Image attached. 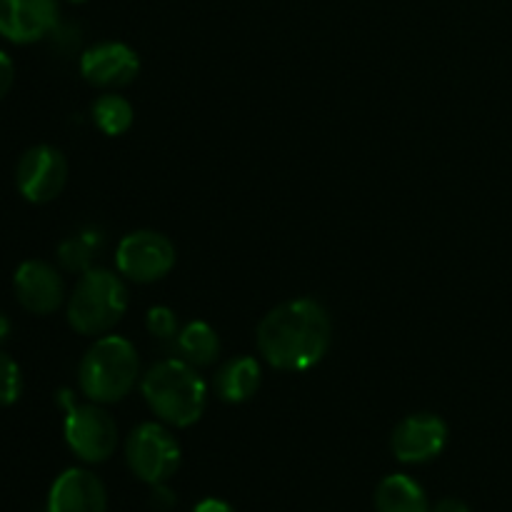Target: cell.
<instances>
[{"instance_id": "obj_25", "label": "cell", "mask_w": 512, "mask_h": 512, "mask_svg": "<svg viewBox=\"0 0 512 512\" xmlns=\"http://www.w3.org/2000/svg\"><path fill=\"white\" fill-rule=\"evenodd\" d=\"M10 335V318L5 313H0V343Z\"/></svg>"}, {"instance_id": "obj_12", "label": "cell", "mask_w": 512, "mask_h": 512, "mask_svg": "<svg viewBox=\"0 0 512 512\" xmlns=\"http://www.w3.org/2000/svg\"><path fill=\"white\" fill-rule=\"evenodd\" d=\"M80 73L95 88H123L138 78L140 58L130 45L108 40L85 50Z\"/></svg>"}, {"instance_id": "obj_1", "label": "cell", "mask_w": 512, "mask_h": 512, "mask_svg": "<svg viewBox=\"0 0 512 512\" xmlns=\"http://www.w3.org/2000/svg\"><path fill=\"white\" fill-rule=\"evenodd\" d=\"M333 320L313 298L288 300L258 325V350L268 365L285 373H305L328 355Z\"/></svg>"}, {"instance_id": "obj_19", "label": "cell", "mask_w": 512, "mask_h": 512, "mask_svg": "<svg viewBox=\"0 0 512 512\" xmlns=\"http://www.w3.org/2000/svg\"><path fill=\"white\" fill-rule=\"evenodd\" d=\"M23 395V373L20 365L0 350V408L15 405Z\"/></svg>"}, {"instance_id": "obj_10", "label": "cell", "mask_w": 512, "mask_h": 512, "mask_svg": "<svg viewBox=\"0 0 512 512\" xmlns=\"http://www.w3.org/2000/svg\"><path fill=\"white\" fill-rule=\"evenodd\" d=\"M58 20V0H0V38L8 43H38L58 28Z\"/></svg>"}, {"instance_id": "obj_7", "label": "cell", "mask_w": 512, "mask_h": 512, "mask_svg": "<svg viewBox=\"0 0 512 512\" xmlns=\"http://www.w3.org/2000/svg\"><path fill=\"white\" fill-rule=\"evenodd\" d=\"M115 265L123 278L133 283H158L173 270L175 245L155 230H135L118 243Z\"/></svg>"}, {"instance_id": "obj_18", "label": "cell", "mask_w": 512, "mask_h": 512, "mask_svg": "<svg viewBox=\"0 0 512 512\" xmlns=\"http://www.w3.org/2000/svg\"><path fill=\"white\" fill-rule=\"evenodd\" d=\"M95 248H98V238L95 233H83L75 235V238H68L58 248V260L65 270L70 273H80L90 270V260H93Z\"/></svg>"}, {"instance_id": "obj_15", "label": "cell", "mask_w": 512, "mask_h": 512, "mask_svg": "<svg viewBox=\"0 0 512 512\" xmlns=\"http://www.w3.org/2000/svg\"><path fill=\"white\" fill-rule=\"evenodd\" d=\"M375 510L378 512H430V500L418 480L410 475H388L375 490Z\"/></svg>"}, {"instance_id": "obj_11", "label": "cell", "mask_w": 512, "mask_h": 512, "mask_svg": "<svg viewBox=\"0 0 512 512\" xmlns=\"http://www.w3.org/2000/svg\"><path fill=\"white\" fill-rule=\"evenodd\" d=\"M13 290L20 308L33 315H50L63 305V275L45 260H25L13 275Z\"/></svg>"}, {"instance_id": "obj_8", "label": "cell", "mask_w": 512, "mask_h": 512, "mask_svg": "<svg viewBox=\"0 0 512 512\" xmlns=\"http://www.w3.org/2000/svg\"><path fill=\"white\" fill-rule=\"evenodd\" d=\"M68 183V160L55 145H33L15 165V188L28 203H53Z\"/></svg>"}, {"instance_id": "obj_14", "label": "cell", "mask_w": 512, "mask_h": 512, "mask_svg": "<svg viewBox=\"0 0 512 512\" xmlns=\"http://www.w3.org/2000/svg\"><path fill=\"white\" fill-rule=\"evenodd\" d=\"M260 380H263V368H260L258 360L250 358V355H243V358H233L220 365L213 385L220 400L238 405L258 393Z\"/></svg>"}, {"instance_id": "obj_26", "label": "cell", "mask_w": 512, "mask_h": 512, "mask_svg": "<svg viewBox=\"0 0 512 512\" xmlns=\"http://www.w3.org/2000/svg\"><path fill=\"white\" fill-rule=\"evenodd\" d=\"M65 3H85V0H65Z\"/></svg>"}, {"instance_id": "obj_21", "label": "cell", "mask_w": 512, "mask_h": 512, "mask_svg": "<svg viewBox=\"0 0 512 512\" xmlns=\"http://www.w3.org/2000/svg\"><path fill=\"white\" fill-rule=\"evenodd\" d=\"M15 80V63L5 50H0V100L10 93Z\"/></svg>"}, {"instance_id": "obj_2", "label": "cell", "mask_w": 512, "mask_h": 512, "mask_svg": "<svg viewBox=\"0 0 512 512\" xmlns=\"http://www.w3.org/2000/svg\"><path fill=\"white\" fill-rule=\"evenodd\" d=\"M143 398L160 423L190 428L198 423L208 405V385L188 360L168 358L155 363L143 375Z\"/></svg>"}, {"instance_id": "obj_13", "label": "cell", "mask_w": 512, "mask_h": 512, "mask_svg": "<svg viewBox=\"0 0 512 512\" xmlns=\"http://www.w3.org/2000/svg\"><path fill=\"white\" fill-rule=\"evenodd\" d=\"M108 493L103 480L85 468H68L48 493V512H105Z\"/></svg>"}, {"instance_id": "obj_22", "label": "cell", "mask_w": 512, "mask_h": 512, "mask_svg": "<svg viewBox=\"0 0 512 512\" xmlns=\"http://www.w3.org/2000/svg\"><path fill=\"white\" fill-rule=\"evenodd\" d=\"M150 488H153V498H150V503H153L155 510L168 512L170 508H173V505H175V495H173V490L165 488V483L150 485Z\"/></svg>"}, {"instance_id": "obj_24", "label": "cell", "mask_w": 512, "mask_h": 512, "mask_svg": "<svg viewBox=\"0 0 512 512\" xmlns=\"http://www.w3.org/2000/svg\"><path fill=\"white\" fill-rule=\"evenodd\" d=\"M430 512H470V508L463 503V500L445 498V500H440V503L435 505V508Z\"/></svg>"}, {"instance_id": "obj_23", "label": "cell", "mask_w": 512, "mask_h": 512, "mask_svg": "<svg viewBox=\"0 0 512 512\" xmlns=\"http://www.w3.org/2000/svg\"><path fill=\"white\" fill-rule=\"evenodd\" d=\"M193 512H235V510H233V505H228L225 500L205 498V500H200L198 505H195Z\"/></svg>"}, {"instance_id": "obj_3", "label": "cell", "mask_w": 512, "mask_h": 512, "mask_svg": "<svg viewBox=\"0 0 512 512\" xmlns=\"http://www.w3.org/2000/svg\"><path fill=\"white\" fill-rule=\"evenodd\" d=\"M140 375L135 345L123 335H103L83 355L78 368L80 390L90 403L110 405L128 398Z\"/></svg>"}, {"instance_id": "obj_9", "label": "cell", "mask_w": 512, "mask_h": 512, "mask_svg": "<svg viewBox=\"0 0 512 512\" xmlns=\"http://www.w3.org/2000/svg\"><path fill=\"white\" fill-rule=\"evenodd\" d=\"M448 445V425L433 413L408 415L393 430L390 448L405 465H423L438 458Z\"/></svg>"}, {"instance_id": "obj_4", "label": "cell", "mask_w": 512, "mask_h": 512, "mask_svg": "<svg viewBox=\"0 0 512 512\" xmlns=\"http://www.w3.org/2000/svg\"><path fill=\"white\" fill-rule=\"evenodd\" d=\"M128 310V288L123 278L105 268L80 275L68 298V323L80 335H105Z\"/></svg>"}, {"instance_id": "obj_16", "label": "cell", "mask_w": 512, "mask_h": 512, "mask_svg": "<svg viewBox=\"0 0 512 512\" xmlns=\"http://www.w3.org/2000/svg\"><path fill=\"white\" fill-rule=\"evenodd\" d=\"M178 348L183 353V360H188L195 368L213 365L220 355V338L208 323L193 320L178 333Z\"/></svg>"}, {"instance_id": "obj_20", "label": "cell", "mask_w": 512, "mask_h": 512, "mask_svg": "<svg viewBox=\"0 0 512 512\" xmlns=\"http://www.w3.org/2000/svg\"><path fill=\"white\" fill-rule=\"evenodd\" d=\"M145 328L153 338L158 340H170L178 335V318L170 308L165 305H155V308L148 310V318H145Z\"/></svg>"}, {"instance_id": "obj_17", "label": "cell", "mask_w": 512, "mask_h": 512, "mask_svg": "<svg viewBox=\"0 0 512 512\" xmlns=\"http://www.w3.org/2000/svg\"><path fill=\"white\" fill-rule=\"evenodd\" d=\"M93 120L105 135L118 138V135L128 133L133 125V105L123 95L105 93L93 103Z\"/></svg>"}, {"instance_id": "obj_5", "label": "cell", "mask_w": 512, "mask_h": 512, "mask_svg": "<svg viewBox=\"0 0 512 512\" xmlns=\"http://www.w3.org/2000/svg\"><path fill=\"white\" fill-rule=\"evenodd\" d=\"M125 460L135 478L143 483H168L180 468V445L165 425L143 423L128 435Z\"/></svg>"}, {"instance_id": "obj_6", "label": "cell", "mask_w": 512, "mask_h": 512, "mask_svg": "<svg viewBox=\"0 0 512 512\" xmlns=\"http://www.w3.org/2000/svg\"><path fill=\"white\" fill-rule=\"evenodd\" d=\"M63 435L75 458L83 463H105L118 448V423L100 403L68 405Z\"/></svg>"}]
</instances>
